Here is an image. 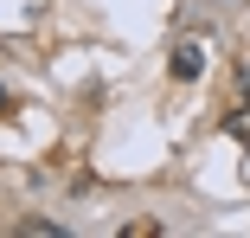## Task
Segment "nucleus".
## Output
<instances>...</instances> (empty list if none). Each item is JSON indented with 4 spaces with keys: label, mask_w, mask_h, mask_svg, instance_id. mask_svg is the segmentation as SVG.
I'll use <instances>...</instances> for the list:
<instances>
[{
    "label": "nucleus",
    "mask_w": 250,
    "mask_h": 238,
    "mask_svg": "<svg viewBox=\"0 0 250 238\" xmlns=\"http://www.w3.org/2000/svg\"><path fill=\"white\" fill-rule=\"evenodd\" d=\"M173 77H180V84L206 77V45H199V39H180V45H173Z\"/></svg>",
    "instance_id": "nucleus-1"
}]
</instances>
